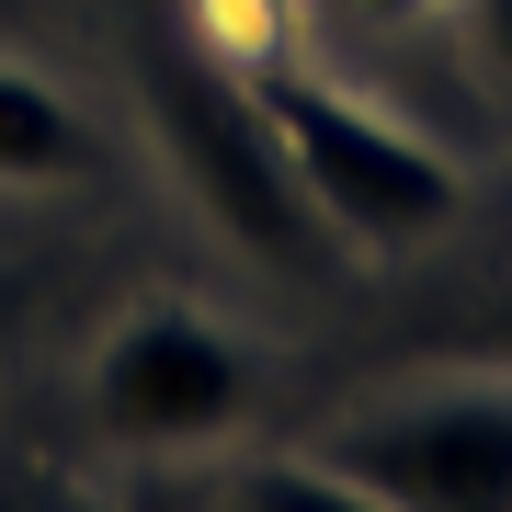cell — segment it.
<instances>
[{"label": "cell", "mask_w": 512, "mask_h": 512, "mask_svg": "<svg viewBox=\"0 0 512 512\" xmlns=\"http://www.w3.org/2000/svg\"><path fill=\"white\" fill-rule=\"evenodd\" d=\"M239 69H251V103H262V126H274L285 171L308 183L330 239H353V251H421V239L456 228L467 171L433 137H410L399 114L353 103L342 80L296 69V57H239Z\"/></svg>", "instance_id": "cell-1"}, {"label": "cell", "mask_w": 512, "mask_h": 512, "mask_svg": "<svg viewBox=\"0 0 512 512\" xmlns=\"http://www.w3.org/2000/svg\"><path fill=\"white\" fill-rule=\"evenodd\" d=\"M137 80H148L160 160L183 171V194L205 205V228L239 239L251 262H274V274H319L330 228H319L308 183L285 171L274 126H262L251 69H239V57H217V46H194V35H148V46H137Z\"/></svg>", "instance_id": "cell-2"}, {"label": "cell", "mask_w": 512, "mask_h": 512, "mask_svg": "<svg viewBox=\"0 0 512 512\" xmlns=\"http://www.w3.org/2000/svg\"><path fill=\"white\" fill-rule=\"evenodd\" d=\"M308 456L387 512H512V376L467 365L444 387L365 399L330 433H308Z\"/></svg>", "instance_id": "cell-3"}, {"label": "cell", "mask_w": 512, "mask_h": 512, "mask_svg": "<svg viewBox=\"0 0 512 512\" xmlns=\"http://www.w3.org/2000/svg\"><path fill=\"white\" fill-rule=\"evenodd\" d=\"M262 399V353L251 330L183 308V296H148L103 330L92 353V421L114 444H137V456H194V444L239 433Z\"/></svg>", "instance_id": "cell-4"}, {"label": "cell", "mask_w": 512, "mask_h": 512, "mask_svg": "<svg viewBox=\"0 0 512 512\" xmlns=\"http://www.w3.org/2000/svg\"><path fill=\"white\" fill-rule=\"evenodd\" d=\"M92 171H103V137L80 126V103L46 69L0 57V183L46 194V183H92Z\"/></svg>", "instance_id": "cell-5"}, {"label": "cell", "mask_w": 512, "mask_h": 512, "mask_svg": "<svg viewBox=\"0 0 512 512\" xmlns=\"http://www.w3.org/2000/svg\"><path fill=\"white\" fill-rule=\"evenodd\" d=\"M194 512H387V501H365L342 467H319V456H251V467H228Z\"/></svg>", "instance_id": "cell-6"}, {"label": "cell", "mask_w": 512, "mask_h": 512, "mask_svg": "<svg viewBox=\"0 0 512 512\" xmlns=\"http://www.w3.org/2000/svg\"><path fill=\"white\" fill-rule=\"evenodd\" d=\"M444 353H456V365H490V376H512V285L501 296H478V308L444 330Z\"/></svg>", "instance_id": "cell-7"}, {"label": "cell", "mask_w": 512, "mask_h": 512, "mask_svg": "<svg viewBox=\"0 0 512 512\" xmlns=\"http://www.w3.org/2000/svg\"><path fill=\"white\" fill-rule=\"evenodd\" d=\"M467 46H478V69L512 92V0H467Z\"/></svg>", "instance_id": "cell-8"}, {"label": "cell", "mask_w": 512, "mask_h": 512, "mask_svg": "<svg viewBox=\"0 0 512 512\" xmlns=\"http://www.w3.org/2000/svg\"><path fill=\"white\" fill-rule=\"evenodd\" d=\"M0 512H80L57 478H35V467H0Z\"/></svg>", "instance_id": "cell-9"}, {"label": "cell", "mask_w": 512, "mask_h": 512, "mask_svg": "<svg viewBox=\"0 0 512 512\" xmlns=\"http://www.w3.org/2000/svg\"><path fill=\"white\" fill-rule=\"evenodd\" d=\"M23 308H35V262H0V330H12Z\"/></svg>", "instance_id": "cell-10"}, {"label": "cell", "mask_w": 512, "mask_h": 512, "mask_svg": "<svg viewBox=\"0 0 512 512\" xmlns=\"http://www.w3.org/2000/svg\"><path fill=\"white\" fill-rule=\"evenodd\" d=\"M353 23H410V12H433V0H342Z\"/></svg>", "instance_id": "cell-11"}]
</instances>
